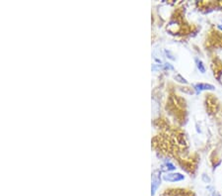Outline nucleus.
Returning <instances> with one entry per match:
<instances>
[{"label":"nucleus","mask_w":222,"mask_h":196,"mask_svg":"<svg viewBox=\"0 0 222 196\" xmlns=\"http://www.w3.org/2000/svg\"><path fill=\"white\" fill-rule=\"evenodd\" d=\"M158 69H163V64H157V63L152 64L153 72H156V70H158Z\"/></svg>","instance_id":"7"},{"label":"nucleus","mask_w":222,"mask_h":196,"mask_svg":"<svg viewBox=\"0 0 222 196\" xmlns=\"http://www.w3.org/2000/svg\"><path fill=\"white\" fill-rule=\"evenodd\" d=\"M220 81H221V83H222V73H221V75H220Z\"/></svg>","instance_id":"13"},{"label":"nucleus","mask_w":222,"mask_h":196,"mask_svg":"<svg viewBox=\"0 0 222 196\" xmlns=\"http://www.w3.org/2000/svg\"><path fill=\"white\" fill-rule=\"evenodd\" d=\"M163 179L167 182H179L185 179V175L179 172H168L163 175Z\"/></svg>","instance_id":"1"},{"label":"nucleus","mask_w":222,"mask_h":196,"mask_svg":"<svg viewBox=\"0 0 222 196\" xmlns=\"http://www.w3.org/2000/svg\"><path fill=\"white\" fill-rule=\"evenodd\" d=\"M201 178H203V180L205 182V183H209L210 182V178H209V176H207V175L206 174H203L201 175Z\"/></svg>","instance_id":"9"},{"label":"nucleus","mask_w":222,"mask_h":196,"mask_svg":"<svg viewBox=\"0 0 222 196\" xmlns=\"http://www.w3.org/2000/svg\"><path fill=\"white\" fill-rule=\"evenodd\" d=\"M211 196H220V194L214 191V192H212V194H211Z\"/></svg>","instance_id":"11"},{"label":"nucleus","mask_w":222,"mask_h":196,"mask_svg":"<svg viewBox=\"0 0 222 196\" xmlns=\"http://www.w3.org/2000/svg\"><path fill=\"white\" fill-rule=\"evenodd\" d=\"M161 170H155L152 174V184H151V195L154 196L156 190L158 189L161 183V177H160Z\"/></svg>","instance_id":"2"},{"label":"nucleus","mask_w":222,"mask_h":196,"mask_svg":"<svg viewBox=\"0 0 222 196\" xmlns=\"http://www.w3.org/2000/svg\"><path fill=\"white\" fill-rule=\"evenodd\" d=\"M166 54H167V58H169V59H175V58H173V56L172 54H171V52L170 51H166Z\"/></svg>","instance_id":"10"},{"label":"nucleus","mask_w":222,"mask_h":196,"mask_svg":"<svg viewBox=\"0 0 222 196\" xmlns=\"http://www.w3.org/2000/svg\"><path fill=\"white\" fill-rule=\"evenodd\" d=\"M163 69H170V70H174V67L169 63H165L163 64Z\"/></svg>","instance_id":"8"},{"label":"nucleus","mask_w":222,"mask_h":196,"mask_svg":"<svg viewBox=\"0 0 222 196\" xmlns=\"http://www.w3.org/2000/svg\"><path fill=\"white\" fill-rule=\"evenodd\" d=\"M194 87L195 89L196 93H199L200 91H203V90H214L215 87L213 86L212 84L209 83H196L194 85Z\"/></svg>","instance_id":"3"},{"label":"nucleus","mask_w":222,"mask_h":196,"mask_svg":"<svg viewBox=\"0 0 222 196\" xmlns=\"http://www.w3.org/2000/svg\"><path fill=\"white\" fill-rule=\"evenodd\" d=\"M175 79L177 80V81H179V82H182V83H188V81H186V78H184L183 76H182V75H180V74H177V75H175Z\"/></svg>","instance_id":"6"},{"label":"nucleus","mask_w":222,"mask_h":196,"mask_svg":"<svg viewBox=\"0 0 222 196\" xmlns=\"http://www.w3.org/2000/svg\"><path fill=\"white\" fill-rule=\"evenodd\" d=\"M195 64H196V68H198V69L199 70V72L205 73L206 68H205V67H204V64H203V61H201V59H199V58H195Z\"/></svg>","instance_id":"5"},{"label":"nucleus","mask_w":222,"mask_h":196,"mask_svg":"<svg viewBox=\"0 0 222 196\" xmlns=\"http://www.w3.org/2000/svg\"><path fill=\"white\" fill-rule=\"evenodd\" d=\"M175 169H176V167L170 162L165 163L160 168L161 172H173V170H175Z\"/></svg>","instance_id":"4"},{"label":"nucleus","mask_w":222,"mask_h":196,"mask_svg":"<svg viewBox=\"0 0 222 196\" xmlns=\"http://www.w3.org/2000/svg\"><path fill=\"white\" fill-rule=\"evenodd\" d=\"M217 28H218V29H220V30H222V24H219V25H217Z\"/></svg>","instance_id":"12"}]
</instances>
